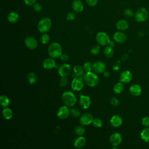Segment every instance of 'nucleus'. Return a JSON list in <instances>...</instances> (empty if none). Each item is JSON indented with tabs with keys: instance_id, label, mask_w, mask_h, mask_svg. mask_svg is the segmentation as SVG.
<instances>
[{
	"instance_id": "1",
	"label": "nucleus",
	"mask_w": 149,
	"mask_h": 149,
	"mask_svg": "<svg viewBox=\"0 0 149 149\" xmlns=\"http://www.w3.org/2000/svg\"><path fill=\"white\" fill-rule=\"evenodd\" d=\"M48 54L54 59L60 58L62 54V48L61 44L56 42L50 44L48 47Z\"/></svg>"
},
{
	"instance_id": "2",
	"label": "nucleus",
	"mask_w": 149,
	"mask_h": 149,
	"mask_svg": "<svg viewBox=\"0 0 149 149\" xmlns=\"http://www.w3.org/2000/svg\"><path fill=\"white\" fill-rule=\"evenodd\" d=\"M62 100L64 105L68 107H73L77 101L76 95L70 91H64L62 94Z\"/></svg>"
},
{
	"instance_id": "6",
	"label": "nucleus",
	"mask_w": 149,
	"mask_h": 149,
	"mask_svg": "<svg viewBox=\"0 0 149 149\" xmlns=\"http://www.w3.org/2000/svg\"><path fill=\"white\" fill-rule=\"evenodd\" d=\"M148 16V12L145 8H140L137 10L135 13L134 17L138 22H143L146 21Z\"/></svg>"
},
{
	"instance_id": "26",
	"label": "nucleus",
	"mask_w": 149,
	"mask_h": 149,
	"mask_svg": "<svg viewBox=\"0 0 149 149\" xmlns=\"http://www.w3.org/2000/svg\"><path fill=\"white\" fill-rule=\"evenodd\" d=\"M104 54L107 58H111L113 55L114 50L113 47L111 46L110 45H107L105 48L104 49Z\"/></svg>"
},
{
	"instance_id": "37",
	"label": "nucleus",
	"mask_w": 149,
	"mask_h": 149,
	"mask_svg": "<svg viewBox=\"0 0 149 149\" xmlns=\"http://www.w3.org/2000/svg\"><path fill=\"white\" fill-rule=\"evenodd\" d=\"M123 15L126 17H132L133 16V12L130 9H126L123 11Z\"/></svg>"
},
{
	"instance_id": "46",
	"label": "nucleus",
	"mask_w": 149,
	"mask_h": 149,
	"mask_svg": "<svg viewBox=\"0 0 149 149\" xmlns=\"http://www.w3.org/2000/svg\"><path fill=\"white\" fill-rule=\"evenodd\" d=\"M103 75L105 77H108L110 75L109 74V72L108 71H107V70H105L104 72H103Z\"/></svg>"
},
{
	"instance_id": "14",
	"label": "nucleus",
	"mask_w": 149,
	"mask_h": 149,
	"mask_svg": "<svg viewBox=\"0 0 149 149\" xmlns=\"http://www.w3.org/2000/svg\"><path fill=\"white\" fill-rule=\"evenodd\" d=\"M93 70L95 73H102L106 70V65L102 61H95L93 64Z\"/></svg>"
},
{
	"instance_id": "34",
	"label": "nucleus",
	"mask_w": 149,
	"mask_h": 149,
	"mask_svg": "<svg viewBox=\"0 0 149 149\" xmlns=\"http://www.w3.org/2000/svg\"><path fill=\"white\" fill-rule=\"evenodd\" d=\"M83 68L84 69V70L86 72H90L93 70V64L88 61H86L84 63L83 65Z\"/></svg>"
},
{
	"instance_id": "38",
	"label": "nucleus",
	"mask_w": 149,
	"mask_h": 149,
	"mask_svg": "<svg viewBox=\"0 0 149 149\" xmlns=\"http://www.w3.org/2000/svg\"><path fill=\"white\" fill-rule=\"evenodd\" d=\"M68 82L69 81L66 77H62L59 81V84L61 87H65L68 85Z\"/></svg>"
},
{
	"instance_id": "32",
	"label": "nucleus",
	"mask_w": 149,
	"mask_h": 149,
	"mask_svg": "<svg viewBox=\"0 0 149 149\" xmlns=\"http://www.w3.org/2000/svg\"><path fill=\"white\" fill-rule=\"evenodd\" d=\"M50 41V37L47 34V33H43L41 37H40V42L42 44H48Z\"/></svg>"
},
{
	"instance_id": "19",
	"label": "nucleus",
	"mask_w": 149,
	"mask_h": 149,
	"mask_svg": "<svg viewBox=\"0 0 149 149\" xmlns=\"http://www.w3.org/2000/svg\"><path fill=\"white\" fill-rule=\"evenodd\" d=\"M86 144V139L82 136H78L73 141V146L76 148H81Z\"/></svg>"
},
{
	"instance_id": "22",
	"label": "nucleus",
	"mask_w": 149,
	"mask_h": 149,
	"mask_svg": "<svg viewBox=\"0 0 149 149\" xmlns=\"http://www.w3.org/2000/svg\"><path fill=\"white\" fill-rule=\"evenodd\" d=\"M130 94L134 96H139L141 93V88L139 84H133L129 88Z\"/></svg>"
},
{
	"instance_id": "28",
	"label": "nucleus",
	"mask_w": 149,
	"mask_h": 149,
	"mask_svg": "<svg viewBox=\"0 0 149 149\" xmlns=\"http://www.w3.org/2000/svg\"><path fill=\"white\" fill-rule=\"evenodd\" d=\"M27 80L30 84H34L37 83L38 77L37 74L33 72H30L27 74Z\"/></svg>"
},
{
	"instance_id": "4",
	"label": "nucleus",
	"mask_w": 149,
	"mask_h": 149,
	"mask_svg": "<svg viewBox=\"0 0 149 149\" xmlns=\"http://www.w3.org/2000/svg\"><path fill=\"white\" fill-rule=\"evenodd\" d=\"M52 21L50 18L45 17L40 20L37 24V29L41 33H47L51 28Z\"/></svg>"
},
{
	"instance_id": "41",
	"label": "nucleus",
	"mask_w": 149,
	"mask_h": 149,
	"mask_svg": "<svg viewBox=\"0 0 149 149\" xmlns=\"http://www.w3.org/2000/svg\"><path fill=\"white\" fill-rule=\"evenodd\" d=\"M110 102H111V104L113 106H118L120 104V102L119 101V100L115 97H112L111 98Z\"/></svg>"
},
{
	"instance_id": "15",
	"label": "nucleus",
	"mask_w": 149,
	"mask_h": 149,
	"mask_svg": "<svg viewBox=\"0 0 149 149\" xmlns=\"http://www.w3.org/2000/svg\"><path fill=\"white\" fill-rule=\"evenodd\" d=\"M73 71V73L72 75L73 78H78V79H83L85 71L84 70L83 66L79 65H77L74 66Z\"/></svg>"
},
{
	"instance_id": "30",
	"label": "nucleus",
	"mask_w": 149,
	"mask_h": 149,
	"mask_svg": "<svg viewBox=\"0 0 149 149\" xmlns=\"http://www.w3.org/2000/svg\"><path fill=\"white\" fill-rule=\"evenodd\" d=\"M141 138L146 142L149 143V128L144 129L140 133Z\"/></svg>"
},
{
	"instance_id": "27",
	"label": "nucleus",
	"mask_w": 149,
	"mask_h": 149,
	"mask_svg": "<svg viewBox=\"0 0 149 149\" xmlns=\"http://www.w3.org/2000/svg\"><path fill=\"white\" fill-rule=\"evenodd\" d=\"M0 104L3 108L8 107L10 104V100L9 97L5 95L0 96Z\"/></svg>"
},
{
	"instance_id": "10",
	"label": "nucleus",
	"mask_w": 149,
	"mask_h": 149,
	"mask_svg": "<svg viewBox=\"0 0 149 149\" xmlns=\"http://www.w3.org/2000/svg\"><path fill=\"white\" fill-rule=\"evenodd\" d=\"M84 83L83 79L73 78L71 82V88L73 91H79L83 88Z\"/></svg>"
},
{
	"instance_id": "8",
	"label": "nucleus",
	"mask_w": 149,
	"mask_h": 149,
	"mask_svg": "<svg viewBox=\"0 0 149 149\" xmlns=\"http://www.w3.org/2000/svg\"><path fill=\"white\" fill-rule=\"evenodd\" d=\"M91 99L90 97L86 95H80L79 98V104L81 109L86 110L88 109L91 105Z\"/></svg>"
},
{
	"instance_id": "39",
	"label": "nucleus",
	"mask_w": 149,
	"mask_h": 149,
	"mask_svg": "<svg viewBox=\"0 0 149 149\" xmlns=\"http://www.w3.org/2000/svg\"><path fill=\"white\" fill-rule=\"evenodd\" d=\"M33 8L34 9V10H35L37 12H40L42 9V5L40 3H37L36 2L33 5Z\"/></svg>"
},
{
	"instance_id": "31",
	"label": "nucleus",
	"mask_w": 149,
	"mask_h": 149,
	"mask_svg": "<svg viewBox=\"0 0 149 149\" xmlns=\"http://www.w3.org/2000/svg\"><path fill=\"white\" fill-rule=\"evenodd\" d=\"M74 132L77 136H82L85 133V129L81 125L80 126H77L74 129Z\"/></svg>"
},
{
	"instance_id": "13",
	"label": "nucleus",
	"mask_w": 149,
	"mask_h": 149,
	"mask_svg": "<svg viewBox=\"0 0 149 149\" xmlns=\"http://www.w3.org/2000/svg\"><path fill=\"white\" fill-rule=\"evenodd\" d=\"M122 136L120 133L115 132L112 133L109 137V141L113 147L118 146L122 142Z\"/></svg>"
},
{
	"instance_id": "9",
	"label": "nucleus",
	"mask_w": 149,
	"mask_h": 149,
	"mask_svg": "<svg viewBox=\"0 0 149 149\" xmlns=\"http://www.w3.org/2000/svg\"><path fill=\"white\" fill-rule=\"evenodd\" d=\"M94 118L90 113H84L80 116L79 122L83 126H87L92 123Z\"/></svg>"
},
{
	"instance_id": "11",
	"label": "nucleus",
	"mask_w": 149,
	"mask_h": 149,
	"mask_svg": "<svg viewBox=\"0 0 149 149\" xmlns=\"http://www.w3.org/2000/svg\"><path fill=\"white\" fill-rule=\"evenodd\" d=\"M70 114L69 107L64 105L61 107L57 111V116L61 119H66Z\"/></svg>"
},
{
	"instance_id": "44",
	"label": "nucleus",
	"mask_w": 149,
	"mask_h": 149,
	"mask_svg": "<svg viewBox=\"0 0 149 149\" xmlns=\"http://www.w3.org/2000/svg\"><path fill=\"white\" fill-rule=\"evenodd\" d=\"M86 1L87 3L90 6H95L98 2V0H86Z\"/></svg>"
},
{
	"instance_id": "5",
	"label": "nucleus",
	"mask_w": 149,
	"mask_h": 149,
	"mask_svg": "<svg viewBox=\"0 0 149 149\" xmlns=\"http://www.w3.org/2000/svg\"><path fill=\"white\" fill-rule=\"evenodd\" d=\"M95 39L98 44L102 46H107L109 44L111 40L109 36L104 31L98 32L95 36Z\"/></svg>"
},
{
	"instance_id": "47",
	"label": "nucleus",
	"mask_w": 149,
	"mask_h": 149,
	"mask_svg": "<svg viewBox=\"0 0 149 149\" xmlns=\"http://www.w3.org/2000/svg\"><path fill=\"white\" fill-rule=\"evenodd\" d=\"M127 54H125L122 56V59L124 60V61H126L127 59Z\"/></svg>"
},
{
	"instance_id": "3",
	"label": "nucleus",
	"mask_w": 149,
	"mask_h": 149,
	"mask_svg": "<svg viewBox=\"0 0 149 149\" xmlns=\"http://www.w3.org/2000/svg\"><path fill=\"white\" fill-rule=\"evenodd\" d=\"M83 80L84 84L91 87L96 86L99 82L98 76L91 71L87 72L84 74Z\"/></svg>"
},
{
	"instance_id": "36",
	"label": "nucleus",
	"mask_w": 149,
	"mask_h": 149,
	"mask_svg": "<svg viewBox=\"0 0 149 149\" xmlns=\"http://www.w3.org/2000/svg\"><path fill=\"white\" fill-rule=\"evenodd\" d=\"M70 115L74 118H78L80 116V111L79 109L76 108H72L70 109Z\"/></svg>"
},
{
	"instance_id": "24",
	"label": "nucleus",
	"mask_w": 149,
	"mask_h": 149,
	"mask_svg": "<svg viewBox=\"0 0 149 149\" xmlns=\"http://www.w3.org/2000/svg\"><path fill=\"white\" fill-rule=\"evenodd\" d=\"M19 19V14L14 11L10 12L7 16V19L9 22L11 23H16Z\"/></svg>"
},
{
	"instance_id": "40",
	"label": "nucleus",
	"mask_w": 149,
	"mask_h": 149,
	"mask_svg": "<svg viewBox=\"0 0 149 149\" xmlns=\"http://www.w3.org/2000/svg\"><path fill=\"white\" fill-rule=\"evenodd\" d=\"M76 17V14L74 12H69L66 16V20L69 21L73 20Z\"/></svg>"
},
{
	"instance_id": "25",
	"label": "nucleus",
	"mask_w": 149,
	"mask_h": 149,
	"mask_svg": "<svg viewBox=\"0 0 149 149\" xmlns=\"http://www.w3.org/2000/svg\"><path fill=\"white\" fill-rule=\"evenodd\" d=\"M2 115L6 120H10L13 116V112L12 109L8 107L3 108L2 111Z\"/></svg>"
},
{
	"instance_id": "17",
	"label": "nucleus",
	"mask_w": 149,
	"mask_h": 149,
	"mask_svg": "<svg viewBox=\"0 0 149 149\" xmlns=\"http://www.w3.org/2000/svg\"><path fill=\"white\" fill-rule=\"evenodd\" d=\"M42 66L47 70H51L56 67V63L54 58L50 57L45 58L42 63Z\"/></svg>"
},
{
	"instance_id": "20",
	"label": "nucleus",
	"mask_w": 149,
	"mask_h": 149,
	"mask_svg": "<svg viewBox=\"0 0 149 149\" xmlns=\"http://www.w3.org/2000/svg\"><path fill=\"white\" fill-rule=\"evenodd\" d=\"M113 38L115 42L122 44V43H124L126 41V36L123 33L121 32V31H117L113 34Z\"/></svg>"
},
{
	"instance_id": "33",
	"label": "nucleus",
	"mask_w": 149,
	"mask_h": 149,
	"mask_svg": "<svg viewBox=\"0 0 149 149\" xmlns=\"http://www.w3.org/2000/svg\"><path fill=\"white\" fill-rule=\"evenodd\" d=\"M100 52V47L99 45L95 44L93 45L90 49V52L92 55H97Z\"/></svg>"
},
{
	"instance_id": "45",
	"label": "nucleus",
	"mask_w": 149,
	"mask_h": 149,
	"mask_svg": "<svg viewBox=\"0 0 149 149\" xmlns=\"http://www.w3.org/2000/svg\"><path fill=\"white\" fill-rule=\"evenodd\" d=\"M24 2L27 5L31 6L36 2V0H24Z\"/></svg>"
},
{
	"instance_id": "35",
	"label": "nucleus",
	"mask_w": 149,
	"mask_h": 149,
	"mask_svg": "<svg viewBox=\"0 0 149 149\" xmlns=\"http://www.w3.org/2000/svg\"><path fill=\"white\" fill-rule=\"evenodd\" d=\"M92 123L94 127L99 128V127H102L103 122H102V120L100 118H94Z\"/></svg>"
},
{
	"instance_id": "12",
	"label": "nucleus",
	"mask_w": 149,
	"mask_h": 149,
	"mask_svg": "<svg viewBox=\"0 0 149 149\" xmlns=\"http://www.w3.org/2000/svg\"><path fill=\"white\" fill-rule=\"evenodd\" d=\"M24 44L27 48L30 49H34L38 46V42L34 37L29 36L25 38Z\"/></svg>"
},
{
	"instance_id": "21",
	"label": "nucleus",
	"mask_w": 149,
	"mask_h": 149,
	"mask_svg": "<svg viewBox=\"0 0 149 149\" xmlns=\"http://www.w3.org/2000/svg\"><path fill=\"white\" fill-rule=\"evenodd\" d=\"M73 10L76 12H81L83 10V4L80 0H74L72 3Z\"/></svg>"
},
{
	"instance_id": "16",
	"label": "nucleus",
	"mask_w": 149,
	"mask_h": 149,
	"mask_svg": "<svg viewBox=\"0 0 149 149\" xmlns=\"http://www.w3.org/2000/svg\"><path fill=\"white\" fill-rule=\"evenodd\" d=\"M132 74L129 70H124L122 72L119 76V81L122 83H127L131 81Z\"/></svg>"
},
{
	"instance_id": "7",
	"label": "nucleus",
	"mask_w": 149,
	"mask_h": 149,
	"mask_svg": "<svg viewBox=\"0 0 149 149\" xmlns=\"http://www.w3.org/2000/svg\"><path fill=\"white\" fill-rule=\"evenodd\" d=\"M72 72V68L68 63H63L60 65L58 69V74L61 77H67Z\"/></svg>"
},
{
	"instance_id": "29",
	"label": "nucleus",
	"mask_w": 149,
	"mask_h": 149,
	"mask_svg": "<svg viewBox=\"0 0 149 149\" xmlns=\"http://www.w3.org/2000/svg\"><path fill=\"white\" fill-rule=\"evenodd\" d=\"M113 90L116 94L122 93L124 90V86L120 81L114 85L113 87Z\"/></svg>"
},
{
	"instance_id": "42",
	"label": "nucleus",
	"mask_w": 149,
	"mask_h": 149,
	"mask_svg": "<svg viewBox=\"0 0 149 149\" xmlns=\"http://www.w3.org/2000/svg\"><path fill=\"white\" fill-rule=\"evenodd\" d=\"M142 125L146 127H149V117L144 116L141 120Z\"/></svg>"
},
{
	"instance_id": "43",
	"label": "nucleus",
	"mask_w": 149,
	"mask_h": 149,
	"mask_svg": "<svg viewBox=\"0 0 149 149\" xmlns=\"http://www.w3.org/2000/svg\"><path fill=\"white\" fill-rule=\"evenodd\" d=\"M60 59L62 61H63L64 62H66L69 60V55L67 54H63L62 53V54L60 56Z\"/></svg>"
},
{
	"instance_id": "23",
	"label": "nucleus",
	"mask_w": 149,
	"mask_h": 149,
	"mask_svg": "<svg viewBox=\"0 0 149 149\" xmlns=\"http://www.w3.org/2000/svg\"><path fill=\"white\" fill-rule=\"evenodd\" d=\"M129 26V24L127 21L123 19L118 20L116 23V27L119 31H125Z\"/></svg>"
},
{
	"instance_id": "18",
	"label": "nucleus",
	"mask_w": 149,
	"mask_h": 149,
	"mask_svg": "<svg viewBox=\"0 0 149 149\" xmlns=\"http://www.w3.org/2000/svg\"><path fill=\"white\" fill-rule=\"evenodd\" d=\"M110 124L113 127H118L122 124L123 120L121 116L118 115H114L110 119Z\"/></svg>"
}]
</instances>
